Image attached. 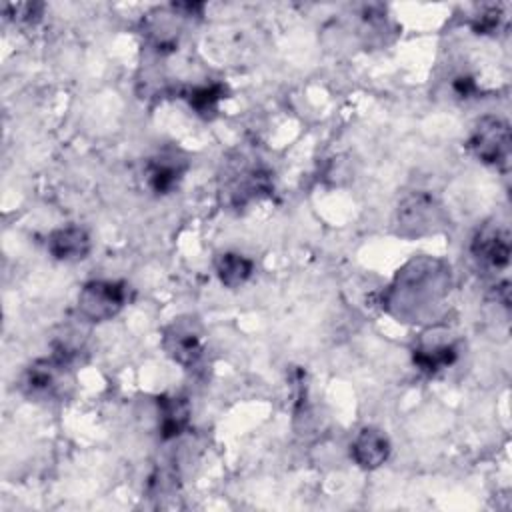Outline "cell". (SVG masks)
Returning <instances> with one entry per match:
<instances>
[{
	"instance_id": "6da1fadb",
	"label": "cell",
	"mask_w": 512,
	"mask_h": 512,
	"mask_svg": "<svg viewBox=\"0 0 512 512\" xmlns=\"http://www.w3.org/2000/svg\"><path fill=\"white\" fill-rule=\"evenodd\" d=\"M510 146L512 134L506 120L498 116H482L476 120L468 138V148L480 162L496 168L508 166Z\"/></svg>"
},
{
	"instance_id": "7a4b0ae2",
	"label": "cell",
	"mask_w": 512,
	"mask_h": 512,
	"mask_svg": "<svg viewBox=\"0 0 512 512\" xmlns=\"http://www.w3.org/2000/svg\"><path fill=\"white\" fill-rule=\"evenodd\" d=\"M74 360L54 352L50 358L36 360L30 364L20 380V388L28 398L34 400H50L54 398L64 384L68 370L72 368Z\"/></svg>"
},
{
	"instance_id": "3957f363",
	"label": "cell",
	"mask_w": 512,
	"mask_h": 512,
	"mask_svg": "<svg viewBox=\"0 0 512 512\" xmlns=\"http://www.w3.org/2000/svg\"><path fill=\"white\" fill-rule=\"evenodd\" d=\"M126 304V284L112 280H92L78 294V312L90 322L114 318Z\"/></svg>"
},
{
	"instance_id": "277c9868",
	"label": "cell",
	"mask_w": 512,
	"mask_h": 512,
	"mask_svg": "<svg viewBox=\"0 0 512 512\" xmlns=\"http://www.w3.org/2000/svg\"><path fill=\"white\" fill-rule=\"evenodd\" d=\"M166 354L180 366H194L202 358V330L194 318H178L166 326L162 336Z\"/></svg>"
},
{
	"instance_id": "5b68a950",
	"label": "cell",
	"mask_w": 512,
	"mask_h": 512,
	"mask_svg": "<svg viewBox=\"0 0 512 512\" xmlns=\"http://www.w3.org/2000/svg\"><path fill=\"white\" fill-rule=\"evenodd\" d=\"M272 174L264 166L242 164L232 170V176L226 180V194L232 206H246L252 200L270 196L272 192Z\"/></svg>"
},
{
	"instance_id": "8992f818",
	"label": "cell",
	"mask_w": 512,
	"mask_h": 512,
	"mask_svg": "<svg viewBox=\"0 0 512 512\" xmlns=\"http://www.w3.org/2000/svg\"><path fill=\"white\" fill-rule=\"evenodd\" d=\"M472 254L474 258L492 268H506L508 260H510V238L508 232L502 228H482L474 240H472Z\"/></svg>"
},
{
	"instance_id": "52a82bcc",
	"label": "cell",
	"mask_w": 512,
	"mask_h": 512,
	"mask_svg": "<svg viewBox=\"0 0 512 512\" xmlns=\"http://www.w3.org/2000/svg\"><path fill=\"white\" fill-rule=\"evenodd\" d=\"M90 248V236L82 226H64L48 236V252L60 262H80Z\"/></svg>"
},
{
	"instance_id": "ba28073f",
	"label": "cell",
	"mask_w": 512,
	"mask_h": 512,
	"mask_svg": "<svg viewBox=\"0 0 512 512\" xmlns=\"http://www.w3.org/2000/svg\"><path fill=\"white\" fill-rule=\"evenodd\" d=\"M350 454L360 468L374 470L386 462L390 454V442L378 428H362L352 440Z\"/></svg>"
},
{
	"instance_id": "9c48e42d",
	"label": "cell",
	"mask_w": 512,
	"mask_h": 512,
	"mask_svg": "<svg viewBox=\"0 0 512 512\" xmlns=\"http://www.w3.org/2000/svg\"><path fill=\"white\" fill-rule=\"evenodd\" d=\"M186 168L188 164L184 158H180L174 152H164L146 164L148 186L156 194H168L178 186Z\"/></svg>"
},
{
	"instance_id": "30bf717a",
	"label": "cell",
	"mask_w": 512,
	"mask_h": 512,
	"mask_svg": "<svg viewBox=\"0 0 512 512\" xmlns=\"http://www.w3.org/2000/svg\"><path fill=\"white\" fill-rule=\"evenodd\" d=\"M438 208L434 206V200L426 194H414L408 196L398 206V222L402 230H408L410 234H422L430 230V224L436 222Z\"/></svg>"
},
{
	"instance_id": "8fae6325",
	"label": "cell",
	"mask_w": 512,
	"mask_h": 512,
	"mask_svg": "<svg viewBox=\"0 0 512 512\" xmlns=\"http://www.w3.org/2000/svg\"><path fill=\"white\" fill-rule=\"evenodd\" d=\"M158 410H160V436L164 440L178 438L190 422L188 402L180 396H160Z\"/></svg>"
},
{
	"instance_id": "7c38bea8",
	"label": "cell",
	"mask_w": 512,
	"mask_h": 512,
	"mask_svg": "<svg viewBox=\"0 0 512 512\" xmlns=\"http://www.w3.org/2000/svg\"><path fill=\"white\" fill-rule=\"evenodd\" d=\"M252 260L238 252H224L216 258V274L220 282L228 288H238L252 274Z\"/></svg>"
},
{
	"instance_id": "4fadbf2b",
	"label": "cell",
	"mask_w": 512,
	"mask_h": 512,
	"mask_svg": "<svg viewBox=\"0 0 512 512\" xmlns=\"http://www.w3.org/2000/svg\"><path fill=\"white\" fill-rule=\"evenodd\" d=\"M456 356H458V350L454 344L424 346V348H416L412 354L416 368L426 374H436L442 368H448L450 364H454Z\"/></svg>"
},
{
	"instance_id": "5bb4252c",
	"label": "cell",
	"mask_w": 512,
	"mask_h": 512,
	"mask_svg": "<svg viewBox=\"0 0 512 512\" xmlns=\"http://www.w3.org/2000/svg\"><path fill=\"white\" fill-rule=\"evenodd\" d=\"M224 94H226V88L220 82L194 86V88H188L182 92V96L186 98L190 108L204 118H210L216 112V106L224 98Z\"/></svg>"
},
{
	"instance_id": "9a60e30c",
	"label": "cell",
	"mask_w": 512,
	"mask_h": 512,
	"mask_svg": "<svg viewBox=\"0 0 512 512\" xmlns=\"http://www.w3.org/2000/svg\"><path fill=\"white\" fill-rule=\"evenodd\" d=\"M502 16L500 4H486L472 16V30L476 34H492L500 26Z\"/></svg>"
},
{
	"instance_id": "2e32d148",
	"label": "cell",
	"mask_w": 512,
	"mask_h": 512,
	"mask_svg": "<svg viewBox=\"0 0 512 512\" xmlns=\"http://www.w3.org/2000/svg\"><path fill=\"white\" fill-rule=\"evenodd\" d=\"M42 4L38 2H20V4H6L4 6V14L20 24H32L40 18L42 14Z\"/></svg>"
},
{
	"instance_id": "e0dca14e",
	"label": "cell",
	"mask_w": 512,
	"mask_h": 512,
	"mask_svg": "<svg viewBox=\"0 0 512 512\" xmlns=\"http://www.w3.org/2000/svg\"><path fill=\"white\" fill-rule=\"evenodd\" d=\"M454 90H456L460 96L468 98L470 94H474V92H476V84H474V80H472V78H468V76H460V78H456V80H454Z\"/></svg>"
}]
</instances>
